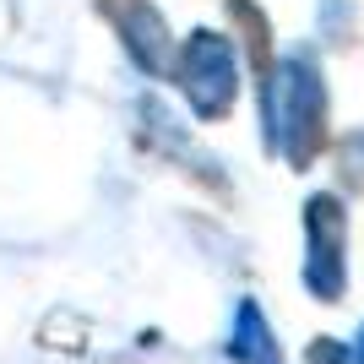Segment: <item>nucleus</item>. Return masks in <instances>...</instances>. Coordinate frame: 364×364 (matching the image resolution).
<instances>
[{"instance_id": "f257e3e1", "label": "nucleus", "mask_w": 364, "mask_h": 364, "mask_svg": "<svg viewBox=\"0 0 364 364\" xmlns=\"http://www.w3.org/2000/svg\"><path fill=\"white\" fill-rule=\"evenodd\" d=\"M267 147H283L294 168H310L316 152L326 147V82L310 49H294L289 60H277Z\"/></svg>"}, {"instance_id": "f03ea898", "label": "nucleus", "mask_w": 364, "mask_h": 364, "mask_svg": "<svg viewBox=\"0 0 364 364\" xmlns=\"http://www.w3.org/2000/svg\"><path fill=\"white\" fill-rule=\"evenodd\" d=\"M174 82L180 92L191 98L201 120H223L234 98H240V65H234V44H228L223 33H191L174 55Z\"/></svg>"}, {"instance_id": "7ed1b4c3", "label": "nucleus", "mask_w": 364, "mask_h": 364, "mask_svg": "<svg viewBox=\"0 0 364 364\" xmlns=\"http://www.w3.org/2000/svg\"><path fill=\"white\" fill-rule=\"evenodd\" d=\"M304 289L321 304L348 289V218L337 196H310L304 207Z\"/></svg>"}, {"instance_id": "20e7f679", "label": "nucleus", "mask_w": 364, "mask_h": 364, "mask_svg": "<svg viewBox=\"0 0 364 364\" xmlns=\"http://www.w3.org/2000/svg\"><path fill=\"white\" fill-rule=\"evenodd\" d=\"M98 11L114 22V33H120L125 55L141 65L147 76H168L174 71V33H168L164 11L152 6V0H98Z\"/></svg>"}, {"instance_id": "39448f33", "label": "nucleus", "mask_w": 364, "mask_h": 364, "mask_svg": "<svg viewBox=\"0 0 364 364\" xmlns=\"http://www.w3.org/2000/svg\"><path fill=\"white\" fill-rule=\"evenodd\" d=\"M228 353H234V364H283V348L272 343V326H267L256 299H240V310H234Z\"/></svg>"}, {"instance_id": "423d86ee", "label": "nucleus", "mask_w": 364, "mask_h": 364, "mask_svg": "<svg viewBox=\"0 0 364 364\" xmlns=\"http://www.w3.org/2000/svg\"><path fill=\"white\" fill-rule=\"evenodd\" d=\"M304 364H353V348H343L337 337H316V348H310Z\"/></svg>"}, {"instance_id": "0eeeda50", "label": "nucleus", "mask_w": 364, "mask_h": 364, "mask_svg": "<svg viewBox=\"0 0 364 364\" xmlns=\"http://www.w3.org/2000/svg\"><path fill=\"white\" fill-rule=\"evenodd\" d=\"M353 364H364V332L353 337Z\"/></svg>"}]
</instances>
